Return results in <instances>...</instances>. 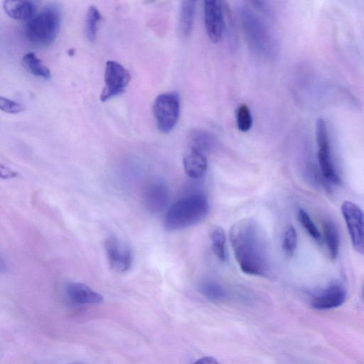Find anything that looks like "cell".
<instances>
[{
    "label": "cell",
    "mask_w": 364,
    "mask_h": 364,
    "mask_svg": "<svg viewBox=\"0 0 364 364\" xmlns=\"http://www.w3.org/2000/svg\"><path fill=\"white\" fill-rule=\"evenodd\" d=\"M297 245V235L295 228L292 225L286 228L283 239L282 249L287 256H291Z\"/></svg>",
    "instance_id": "obj_23"
},
{
    "label": "cell",
    "mask_w": 364,
    "mask_h": 364,
    "mask_svg": "<svg viewBox=\"0 0 364 364\" xmlns=\"http://www.w3.org/2000/svg\"><path fill=\"white\" fill-rule=\"evenodd\" d=\"M108 262L111 268L117 272H125L132 264V253L129 247L114 236L107 238L105 242Z\"/></svg>",
    "instance_id": "obj_8"
},
{
    "label": "cell",
    "mask_w": 364,
    "mask_h": 364,
    "mask_svg": "<svg viewBox=\"0 0 364 364\" xmlns=\"http://www.w3.org/2000/svg\"><path fill=\"white\" fill-rule=\"evenodd\" d=\"M65 294L68 301L76 305L98 304L103 302V296L87 285L76 282H68Z\"/></svg>",
    "instance_id": "obj_11"
},
{
    "label": "cell",
    "mask_w": 364,
    "mask_h": 364,
    "mask_svg": "<svg viewBox=\"0 0 364 364\" xmlns=\"http://www.w3.org/2000/svg\"><path fill=\"white\" fill-rule=\"evenodd\" d=\"M230 239L235 259L245 274L265 277L270 269L266 235L253 218H244L231 228Z\"/></svg>",
    "instance_id": "obj_1"
},
{
    "label": "cell",
    "mask_w": 364,
    "mask_h": 364,
    "mask_svg": "<svg viewBox=\"0 0 364 364\" xmlns=\"http://www.w3.org/2000/svg\"><path fill=\"white\" fill-rule=\"evenodd\" d=\"M209 203L201 193L184 197L168 208L164 218V228L168 231L183 230L201 222L208 215Z\"/></svg>",
    "instance_id": "obj_2"
},
{
    "label": "cell",
    "mask_w": 364,
    "mask_h": 364,
    "mask_svg": "<svg viewBox=\"0 0 364 364\" xmlns=\"http://www.w3.org/2000/svg\"><path fill=\"white\" fill-rule=\"evenodd\" d=\"M324 237L332 259L337 257L339 251V234L335 224L331 221L326 222L323 225Z\"/></svg>",
    "instance_id": "obj_20"
},
{
    "label": "cell",
    "mask_w": 364,
    "mask_h": 364,
    "mask_svg": "<svg viewBox=\"0 0 364 364\" xmlns=\"http://www.w3.org/2000/svg\"><path fill=\"white\" fill-rule=\"evenodd\" d=\"M6 14L16 20H28L34 14L36 4L28 0H6L3 2Z\"/></svg>",
    "instance_id": "obj_14"
},
{
    "label": "cell",
    "mask_w": 364,
    "mask_h": 364,
    "mask_svg": "<svg viewBox=\"0 0 364 364\" xmlns=\"http://www.w3.org/2000/svg\"><path fill=\"white\" fill-rule=\"evenodd\" d=\"M344 218L353 248L364 254V213L351 201H344L341 205Z\"/></svg>",
    "instance_id": "obj_7"
},
{
    "label": "cell",
    "mask_w": 364,
    "mask_h": 364,
    "mask_svg": "<svg viewBox=\"0 0 364 364\" xmlns=\"http://www.w3.org/2000/svg\"><path fill=\"white\" fill-rule=\"evenodd\" d=\"M212 250L217 258L225 262L227 259L226 237L223 229L218 225H213L209 231Z\"/></svg>",
    "instance_id": "obj_15"
},
{
    "label": "cell",
    "mask_w": 364,
    "mask_h": 364,
    "mask_svg": "<svg viewBox=\"0 0 364 364\" xmlns=\"http://www.w3.org/2000/svg\"><path fill=\"white\" fill-rule=\"evenodd\" d=\"M204 21L210 40L213 43L220 41L224 30V14L220 1H204Z\"/></svg>",
    "instance_id": "obj_9"
},
{
    "label": "cell",
    "mask_w": 364,
    "mask_h": 364,
    "mask_svg": "<svg viewBox=\"0 0 364 364\" xmlns=\"http://www.w3.org/2000/svg\"><path fill=\"white\" fill-rule=\"evenodd\" d=\"M189 144V147L196 149L205 154L213 149L214 146V139L211 135L204 131L195 130L191 132Z\"/></svg>",
    "instance_id": "obj_19"
},
{
    "label": "cell",
    "mask_w": 364,
    "mask_h": 364,
    "mask_svg": "<svg viewBox=\"0 0 364 364\" xmlns=\"http://www.w3.org/2000/svg\"><path fill=\"white\" fill-rule=\"evenodd\" d=\"M168 200V188L164 181L156 179L148 185L144 193V205L149 212H161L166 207Z\"/></svg>",
    "instance_id": "obj_10"
},
{
    "label": "cell",
    "mask_w": 364,
    "mask_h": 364,
    "mask_svg": "<svg viewBox=\"0 0 364 364\" xmlns=\"http://www.w3.org/2000/svg\"><path fill=\"white\" fill-rule=\"evenodd\" d=\"M129 71L119 63L108 60L105 70V87L100 95V100L105 102L123 93L130 81Z\"/></svg>",
    "instance_id": "obj_5"
},
{
    "label": "cell",
    "mask_w": 364,
    "mask_h": 364,
    "mask_svg": "<svg viewBox=\"0 0 364 364\" xmlns=\"http://www.w3.org/2000/svg\"><path fill=\"white\" fill-rule=\"evenodd\" d=\"M101 19V14L95 6H90L87 11L85 18V33L90 42L96 39L98 23Z\"/></svg>",
    "instance_id": "obj_21"
},
{
    "label": "cell",
    "mask_w": 364,
    "mask_h": 364,
    "mask_svg": "<svg viewBox=\"0 0 364 364\" xmlns=\"http://www.w3.org/2000/svg\"><path fill=\"white\" fill-rule=\"evenodd\" d=\"M298 219L306 230V231L309 234V235L315 240H319L321 237L320 232L309 217V214L303 209H299L298 211Z\"/></svg>",
    "instance_id": "obj_24"
},
{
    "label": "cell",
    "mask_w": 364,
    "mask_h": 364,
    "mask_svg": "<svg viewBox=\"0 0 364 364\" xmlns=\"http://www.w3.org/2000/svg\"><path fill=\"white\" fill-rule=\"evenodd\" d=\"M198 289L206 299L211 301H223L227 297L225 289L219 283L213 280L200 282Z\"/></svg>",
    "instance_id": "obj_16"
},
{
    "label": "cell",
    "mask_w": 364,
    "mask_h": 364,
    "mask_svg": "<svg viewBox=\"0 0 364 364\" xmlns=\"http://www.w3.org/2000/svg\"><path fill=\"white\" fill-rule=\"evenodd\" d=\"M23 61L26 68L32 75L46 80L50 78L49 69L44 65L41 60L34 53L29 52L25 54Z\"/></svg>",
    "instance_id": "obj_18"
},
{
    "label": "cell",
    "mask_w": 364,
    "mask_h": 364,
    "mask_svg": "<svg viewBox=\"0 0 364 364\" xmlns=\"http://www.w3.org/2000/svg\"><path fill=\"white\" fill-rule=\"evenodd\" d=\"M60 26L59 11L54 6H47L28 20L25 36L35 46H47L56 38Z\"/></svg>",
    "instance_id": "obj_3"
},
{
    "label": "cell",
    "mask_w": 364,
    "mask_h": 364,
    "mask_svg": "<svg viewBox=\"0 0 364 364\" xmlns=\"http://www.w3.org/2000/svg\"><path fill=\"white\" fill-rule=\"evenodd\" d=\"M316 135L318 144V159L323 176L334 184H340L341 180L336 172L331 155L327 126L323 119L316 123Z\"/></svg>",
    "instance_id": "obj_6"
},
{
    "label": "cell",
    "mask_w": 364,
    "mask_h": 364,
    "mask_svg": "<svg viewBox=\"0 0 364 364\" xmlns=\"http://www.w3.org/2000/svg\"><path fill=\"white\" fill-rule=\"evenodd\" d=\"M183 166L190 178L199 179L205 175L208 168L205 154L196 149L188 147L183 157Z\"/></svg>",
    "instance_id": "obj_13"
},
{
    "label": "cell",
    "mask_w": 364,
    "mask_h": 364,
    "mask_svg": "<svg viewBox=\"0 0 364 364\" xmlns=\"http://www.w3.org/2000/svg\"><path fill=\"white\" fill-rule=\"evenodd\" d=\"M193 364H219L213 357H203L196 360Z\"/></svg>",
    "instance_id": "obj_26"
},
{
    "label": "cell",
    "mask_w": 364,
    "mask_h": 364,
    "mask_svg": "<svg viewBox=\"0 0 364 364\" xmlns=\"http://www.w3.org/2000/svg\"><path fill=\"white\" fill-rule=\"evenodd\" d=\"M0 107L2 111L10 114H17L24 110L21 104L3 97H0Z\"/></svg>",
    "instance_id": "obj_25"
},
{
    "label": "cell",
    "mask_w": 364,
    "mask_h": 364,
    "mask_svg": "<svg viewBox=\"0 0 364 364\" xmlns=\"http://www.w3.org/2000/svg\"><path fill=\"white\" fill-rule=\"evenodd\" d=\"M196 1L185 0L181 2L180 11V28L182 34L188 36L193 27Z\"/></svg>",
    "instance_id": "obj_17"
},
{
    "label": "cell",
    "mask_w": 364,
    "mask_h": 364,
    "mask_svg": "<svg viewBox=\"0 0 364 364\" xmlns=\"http://www.w3.org/2000/svg\"><path fill=\"white\" fill-rule=\"evenodd\" d=\"M153 111L158 129L170 132L176 125L180 115V99L176 92H166L156 97Z\"/></svg>",
    "instance_id": "obj_4"
},
{
    "label": "cell",
    "mask_w": 364,
    "mask_h": 364,
    "mask_svg": "<svg viewBox=\"0 0 364 364\" xmlns=\"http://www.w3.org/2000/svg\"><path fill=\"white\" fill-rule=\"evenodd\" d=\"M236 123L240 132H246L252 126V117L247 105H240L236 112Z\"/></svg>",
    "instance_id": "obj_22"
},
{
    "label": "cell",
    "mask_w": 364,
    "mask_h": 364,
    "mask_svg": "<svg viewBox=\"0 0 364 364\" xmlns=\"http://www.w3.org/2000/svg\"><path fill=\"white\" fill-rule=\"evenodd\" d=\"M346 298L345 289L341 284L336 283L314 296L311 299V304L316 309H329L341 306Z\"/></svg>",
    "instance_id": "obj_12"
}]
</instances>
